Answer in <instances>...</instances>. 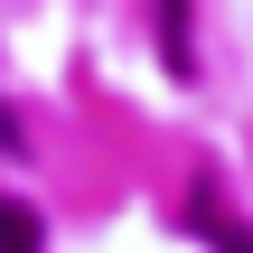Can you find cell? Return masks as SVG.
Returning <instances> with one entry per match:
<instances>
[{
	"label": "cell",
	"instance_id": "2",
	"mask_svg": "<svg viewBox=\"0 0 253 253\" xmlns=\"http://www.w3.org/2000/svg\"><path fill=\"white\" fill-rule=\"evenodd\" d=\"M0 253H47V225H38L19 197H0Z\"/></svg>",
	"mask_w": 253,
	"mask_h": 253
},
{
	"label": "cell",
	"instance_id": "1",
	"mask_svg": "<svg viewBox=\"0 0 253 253\" xmlns=\"http://www.w3.org/2000/svg\"><path fill=\"white\" fill-rule=\"evenodd\" d=\"M160 9V56L178 66V75H197V38H188V0H150Z\"/></svg>",
	"mask_w": 253,
	"mask_h": 253
}]
</instances>
